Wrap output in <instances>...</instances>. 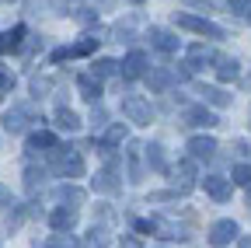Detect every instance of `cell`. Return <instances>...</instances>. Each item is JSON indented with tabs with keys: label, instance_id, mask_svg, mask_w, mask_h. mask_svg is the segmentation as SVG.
I'll use <instances>...</instances> for the list:
<instances>
[{
	"label": "cell",
	"instance_id": "cell-18",
	"mask_svg": "<svg viewBox=\"0 0 251 248\" xmlns=\"http://www.w3.org/2000/svg\"><path fill=\"white\" fill-rule=\"evenodd\" d=\"M199 95H202L209 105H216V109L230 105V95H227V91H220V87H199Z\"/></svg>",
	"mask_w": 251,
	"mask_h": 248
},
{
	"label": "cell",
	"instance_id": "cell-31",
	"mask_svg": "<svg viewBox=\"0 0 251 248\" xmlns=\"http://www.w3.org/2000/svg\"><path fill=\"white\" fill-rule=\"evenodd\" d=\"M11 203V189H7V185H0V210H4Z\"/></svg>",
	"mask_w": 251,
	"mask_h": 248
},
{
	"label": "cell",
	"instance_id": "cell-9",
	"mask_svg": "<svg viewBox=\"0 0 251 248\" xmlns=\"http://www.w3.org/2000/svg\"><path fill=\"white\" fill-rule=\"evenodd\" d=\"M143 70H147V53H143V49H133L129 56L122 59V74L129 77V81H133V77H143Z\"/></svg>",
	"mask_w": 251,
	"mask_h": 248
},
{
	"label": "cell",
	"instance_id": "cell-17",
	"mask_svg": "<svg viewBox=\"0 0 251 248\" xmlns=\"http://www.w3.org/2000/svg\"><path fill=\"white\" fill-rule=\"evenodd\" d=\"M25 39V25H18L14 32H0V53H7V49H18Z\"/></svg>",
	"mask_w": 251,
	"mask_h": 248
},
{
	"label": "cell",
	"instance_id": "cell-1",
	"mask_svg": "<svg viewBox=\"0 0 251 248\" xmlns=\"http://www.w3.org/2000/svg\"><path fill=\"white\" fill-rule=\"evenodd\" d=\"M52 168L63 178H80L84 175V158L74 147H52Z\"/></svg>",
	"mask_w": 251,
	"mask_h": 248
},
{
	"label": "cell",
	"instance_id": "cell-34",
	"mask_svg": "<svg viewBox=\"0 0 251 248\" xmlns=\"http://www.w3.org/2000/svg\"><path fill=\"white\" fill-rule=\"evenodd\" d=\"M248 206H251V193H248Z\"/></svg>",
	"mask_w": 251,
	"mask_h": 248
},
{
	"label": "cell",
	"instance_id": "cell-10",
	"mask_svg": "<svg viewBox=\"0 0 251 248\" xmlns=\"http://www.w3.org/2000/svg\"><path fill=\"white\" fill-rule=\"evenodd\" d=\"M119 171H115V165H108L105 171H98L94 175V193H119Z\"/></svg>",
	"mask_w": 251,
	"mask_h": 248
},
{
	"label": "cell",
	"instance_id": "cell-23",
	"mask_svg": "<svg viewBox=\"0 0 251 248\" xmlns=\"http://www.w3.org/2000/svg\"><path fill=\"white\" fill-rule=\"evenodd\" d=\"M39 147H59V143H56V137H52V133H31V137H28V150L35 154Z\"/></svg>",
	"mask_w": 251,
	"mask_h": 248
},
{
	"label": "cell",
	"instance_id": "cell-26",
	"mask_svg": "<svg viewBox=\"0 0 251 248\" xmlns=\"http://www.w3.org/2000/svg\"><path fill=\"white\" fill-rule=\"evenodd\" d=\"M230 182L234 185H251V165H237L234 175H230Z\"/></svg>",
	"mask_w": 251,
	"mask_h": 248
},
{
	"label": "cell",
	"instance_id": "cell-11",
	"mask_svg": "<svg viewBox=\"0 0 251 248\" xmlns=\"http://www.w3.org/2000/svg\"><path fill=\"white\" fill-rule=\"evenodd\" d=\"M150 42H153V49H161V53H175L178 49V39L171 32H164V28H150Z\"/></svg>",
	"mask_w": 251,
	"mask_h": 248
},
{
	"label": "cell",
	"instance_id": "cell-4",
	"mask_svg": "<svg viewBox=\"0 0 251 248\" xmlns=\"http://www.w3.org/2000/svg\"><path fill=\"white\" fill-rule=\"evenodd\" d=\"M237 234H241V227L234 224V220H216L213 227H209V241L220 248V245H230V241H237Z\"/></svg>",
	"mask_w": 251,
	"mask_h": 248
},
{
	"label": "cell",
	"instance_id": "cell-28",
	"mask_svg": "<svg viewBox=\"0 0 251 248\" xmlns=\"http://www.w3.org/2000/svg\"><path fill=\"white\" fill-rule=\"evenodd\" d=\"M115 70H119L115 59H98V63H94V74H98V77H112Z\"/></svg>",
	"mask_w": 251,
	"mask_h": 248
},
{
	"label": "cell",
	"instance_id": "cell-14",
	"mask_svg": "<svg viewBox=\"0 0 251 248\" xmlns=\"http://www.w3.org/2000/svg\"><path fill=\"white\" fill-rule=\"evenodd\" d=\"M206 59H213L209 53H206V46H192V49H188V59H185V74H196V70H202V63H206Z\"/></svg>",
	"mask_w": 251,
	"mask_h": 248
},
{
	"label": "cell",
	"instance_id": "cell-13",
	"mask_svg": "<svg viewBox=\"0 0 251 248\" xmlns=\"http://www.w3.org/2000/svg\"><path fill=\"white\" fill-rule=\"evenodd\" d=\"M147 81H150V91H168L178 77H175L171 70H164V67H157V70H150V74H147Z\"/></svg>",
	"mask_w": 251,
	"mask_h": 248
},
{
	"label": "cell",
	"instance_id": "cell-27",
	"mask_svg": "<svg viewBox=\"0 0 251 248\" xmlns=\"http://www.w3.org/2000/svg\"><path fill=\"white\" fill-rule=\"evenodd\" d=\"M39 248H77V241H74L70 234H56L52 241H46V245H39Z\"/></svg>",
	"mask_w": 251,
	"mask_h": 248
},
{
	"label": "cell",
	"instance_id": "cell-15",
	"mask_svg": "<svg viewBox=\"0 0 251 248\" xmlns=\"http://www.w3.org/2000/svg\"><path fill=\"white\" fill-rule=\"evenodd\" d=\"M237 74H241V63L234 56H216V77L220 81H234Z\"/></svg>",
	"mask_w": 251,
	"mask_h": 248
},
{
	"label": "cell",
	"instance_id": "cell-25",
	"mask_svg": "<svg viewBox=\"0 0 251 248\" xmlns=\"http://www.w3.org/2000/svg\"><path fill=\"white\" fill-rule=\"evenodd\" d=\"M175 175H181L185 189H188V185H192V178H196V165H192V161H181V165L175 168Z\"/></svg>",
	"mask_w": 251,
	"mask_h": 248
},
{
	"label": "cell",
	"instance_id": "cell-30",
	"mask_svg": "<svg viewBox=\"0 0 251 248\" xmlns=\"http://www.w3.org/2000/svg\"><path fill=\"white\" fill-rule=\"evenodd\" d=\"M11 87H14V77H11V74H0V98H4Z\"/></svg>",
	"mask_w": 251,
	"mask_h": 248
},
{
	"label": "cell",
	"instance_id": "cell-6",
	"mask_svg": "<svg viewBox=\"0 0 251 248\" xmlns=\"http://www.w3.org/2000/svg\"><path fill=\"white\" fill-rule=\"evenodd\" d=\"M206 193H209L216 203H227L230 193H234V182H230V178H220V175H209V178H206Z\"/></svg>",
	"mask_w": 251,
	"mask_h": 248
},
{
	"label": "cell",
	"instance_id": "cell-33",
	"mask_svg": "<svg viewBox=\"0 0 251 248\" xmlns=\"http://www.w3.org/2000/svg\"><path fill=\"white\" fill-rule=\"evenodd\" d=\"M248 4H251V0H230V7H234V11H244Z\"/></svg>",
	"mask_w": 251,
	"mask_h": 248
},
{
	"label": "cell",
	"instance_id": "cell-7",
	"mask_svg": "<svg viewBox=\"0 0 251 248\" xmlns=\"http://www.w3.org/2000/svg\"><path fill=\"white\" fill-rule=\"evenodd\" d=\"M185 126H202V130H213L216 126V115L213 112H206V109H199V105H192V109H185Z\"/></svg>",
	"mask_w": 251,
	"mask_h": 248
},
{
	"label": "cell",
	"instance_id": "cell-8",
	"mask_svg": "<svg viewBox=\"0 0 251 248\" xmlns=\"http://www.w3.org/2000/svg\"><path fill=\"white\" fill-rule=\"evenodd\" d=\"M28 119H31V109H25V105H14V109L4 115V130H7V133H21V130L28 126Z\"/></svg>",
	"mask_w": 251,
	"mask_h": 248
},
{
	"label": "cell",
	"instance_id": "cell-19",
	"mask_svg": "<svg viewBox=\"0 0 251 248\" xmlns=\"http://www.w3.org/2000/svg\"><path fill=\"white\" fill-rule=\"evenodd\" d=\"M147 161H150L153 171H164V168H168V165H164V147H161V143H150V147H147Z\"/></svg>",
	"mask_w": 251,
	"mask_h": 248
},
{
	"label": "cell",
	"instance_id": "cell-12",
	"mask_svg": "<svg viewBox=\"0 0 251 248\" xmlns=\"http://www.w3.org/2000/svg\"><path fill=\"white\" fill-rule=\"evenodd\" d=\"M49 224H52L59 234H67V231L77 224V213H74V210H52V213H49Z\"/></svg>",
	"mask_w": 251,
	"mask_h": 248
},
{
	"label": "cell",
	"instance_id": "cell-20",
	"mask_svg": "<svg viewBox=\"0 0 251 248\" xmlns=\"http://www.w3.org/2000/svg\"><path fill=\"white\" fill-rule=\"evenodd\" d=\"M84 248H108V234H105V227H91L87 238H84Z\"/></svg>",
	"mask_w": 251,
	"mask_h": 248
},
{
	"label": "cell",
	"instance_id": "cell-32",
	"mask_svg": "<svg viewBox=\"0 0 251 248\" xmlns=\"http://www.w3.org/2000/svg\"><path fill=\"white\" fill-rule=\"evenodd\" d=\"M119 248H140V241H136V238H122V245H119Z\"/></svg>",
	"mask_w": 251,
	"mask_h": 248
},
{
	"label": "cell",
	"instance_id": "cell-21",
	"mask_svg": "<svg viewBox=\"0 0 251 248\" xmlns=\"http://www.w3.org/2000/svg\"><path fill=\"white\" fill-rule=\"evenodd\" d=\"M56 199L80 206V203H84V193H80V189H74V185H59V189H56Z\"/></svg>",
	"mask_w": 251,
	"mask_h": 248
},
{
	"label": "cell",
	"instance_id": "cell-16",
	"mask_svg": "<svg viewBox=\"0 0 251 248\" xmlns=\"http://www.w3.org/2000/svg\"><path fill=\"white\" fill-rule=\"evenodd\" d=\"M77 87H80V95H84L87 102H98V98H101V81L91 77V74H84V77L77 81Z\"/></svg>",
	"mask_w": 251,
	"mask_h": 248
},
{
	"label": "cell",
	"instance_id": "cell-22",
	"mask_svg": "<svg viewBox=\"0 0 251 248\" xmlns=\"http://www.w3.org/2000/svg\"><path fill=\"white\" fill-rule=\"evenodd\" d=\"M56 126H59V130H77L80 119H77V112H70V109H59V112H56Z\"/></svg>",
	"mask_w": 251,
	"mask_h": 248
},
{
	"label": "cell",
	"instance_id": "cell-3",
	"mask_svg": "<svg viewBox=\"0 0 251 248\" xmlns=\"http://www.w3.org/2000/svg\"><path fill=\"white\" fill-rule=\"evenodd\" d=\"M175 25H178V28H188V32H196V35L224 39V28H216V25H213V21H206V18H192V14H175Z\"/></svg>",
	"mask_w": 251,
	"mask_h": 248
},
{
	"label": "cell",
	"instance_id": "cell-24",
	"mask_svg": "<svg viewBox=\"0 0 251 248\" xmlns=\"http://www.w3.org/2000/svg\"><path fill=\"white\" fill-rule=\"evenodd\" d=\"M35 185H42V168H25V189L28 193H35Z\"/></svg>",
	"mask_w": 251,
	"mask_h": 248
},
{
	"label": "cell",
	"instance_id": "cell-5",
	"mask_svg": "<svg viewBox=\"0 0 251 248\" xmlns=\"http://www.w3.org/2000/svg\"><path fill=\"white\" fill-rule=\"evenodd\" d=\"M188 154H192V161H209L216 154V140L213 137H192L188 140Z\"/></svg>",
	"mask_w": 251,
	"mask_h": 248
},
{
	"label": "cell",
	"instance_id": "cell-2",
	"mask_svg": "<svg viewBox=\"0 0 251 248\" xmlns=\"http://www.w3.org/2000/svg\"><path fill=\"white\" fill-rule=\"evenodd\" d=\"M122 115L129 119V122H136V126H150V119H153L150 105H147L140 95H126V98H122Z\"/></svg>",
	"mask_w": 251,
	"mask_h": 248
},
{
	"label": "cell",
	"instance_id": "cell-29",
	"mask_svg": "<svg viewBox=\"0 0 251 248\" xmlns=\"http://www.w3.org/2000/svg\"><path fill=\"white\" fill-rule=\"evenodd\" d=\"M122 140H126V126H112L101 143H105V147H115V143H122Z\"/></svg>",
	"mask_w": 251,
	"mask_h": 248
}]
</instances>
